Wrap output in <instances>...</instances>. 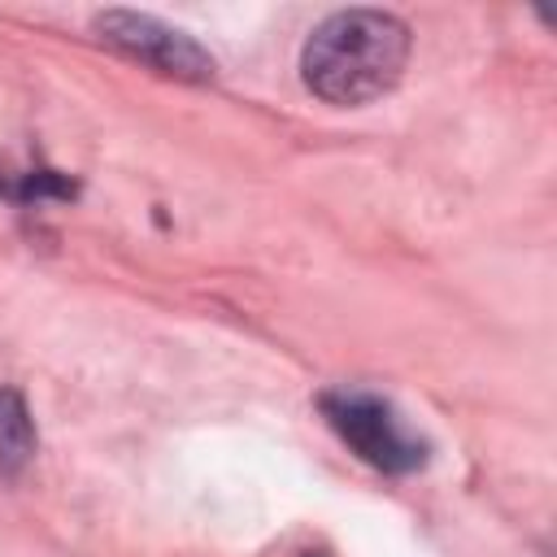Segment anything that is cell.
<instances>
[{"instance_id":"277c9868","label":"cell","mask_w":557,"mask_h":557,"mask_svg":"<svg viewBox=\"0 0 557 557\" xmlns=\"http://www.w3.org/2000/svg\"><path fill=\"white\" fill-rule=\"evenodd\" d=\"M30 457H35V418L22 392L0 387V483L17 479Z\"/></svg>"},{"instance_id":"7a4b0ae2","label":"cell","mask_w":557,"mask_h":557,"mask_svg":"<svg viewBox=\"0 0 557 557\" xmlns=\"http://www.w3.org/2000/svg\"><path fill=\"white\" fill-rule=\"evenodd\" d=\"M322 418L331 422V431L374 470L383 474H413L426 466L431 448L426 440L396 413L392 400L361 392V387H335L318 396Z\"/></svg>"},{"instance_id":"6da1fadb","label":"cell","mask_w":557,"mask_h":557,"mask_svg":"<svg viewBox=\"0 0 557 557\" xmlns=\"http://www.w3.org/2000/svg\"><path fill=\"white\" fill-rule=\"evenodd\" d=\"M409 44V26L396 13L344 9L305 39L300 78L326 104H370L400 83Z\"/></svg>"},{"instance_id":"5b68a950","label":"cell","mask_w":557,"mask_h":557,"mask_svg":"<svg viewBox=\"0 0 557 557\" xmlns=\"http://www.w3.org/2000/svg\"><path fill=\"white\" fill-rule=\"evenodd\" d=\"M309 557H318V553H309Z\"/></svg>"},{"instance_id":"3957f363","label":"cell","mask_w":557,"mask_h":557,"mask_svg":"<svg viewBox=\"0 0 557 557\" xmlns=\"http://www.w3.org/2000/svg\"><path fill=\"white\" fill-rule=\"evenodd\" d=\"M96 35L117 48L122 57L157 70V74H170V78H183V83H209L213 78V57L178 26L152 17V13H139V9H104L96 13Z\"/></svg>"}]
</instances>
